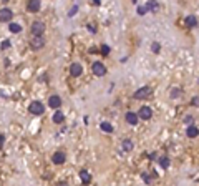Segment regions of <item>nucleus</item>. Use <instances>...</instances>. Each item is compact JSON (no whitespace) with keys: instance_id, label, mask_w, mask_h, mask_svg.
<instances>
[{"instance_id":"obj_19","label":"nucleus","mask_w":199,"mask_h":186,"mask_svg":"<svg viewBox=\"0 0 199 186\" xmlns=\"http://www.w3.org/2000/svg\"><path fill=\"white\" fill-rule=\"evenodd\" d=\"M183 95V90L181 88H173L171 90V98H179Z\"/></svg>"},{"instance_id":"obj_7","label":"nucleus","mask_w":199,"mask_h":186,"mask_svg":"<svg viewBox=\"0 0 199 186\" xmlns=\"http://www.w3.org/2000/svg\"><path fill=\"white\" fill-rule=\"evenodd\" d=\"M12 17H13V12L10 8H0V22H10Z\"/></svg>"},{"instance_id":"obj_17","label":"nucleus","mask_w":199,"mask_h":186,"mask_svg":"<svg viewBox=\"0 0 199 186\" xmlns=\"http://www.w3.org/2000/svg\"><path fill=\"white\" fill-rule=\"evenodd\" d=\"M100 128L103 130V131H106V133H113V125H110L108 122H103L101 125H100Z\"/></svg>"},{"instance_id":"obj_8","label":"nucleus","mask_w":199,"mask_h":186,"mask_svg":"<svg viewBox=\"0 0 199 186\" xmlns=\"http://www.w3.org/2000/svg\"><path fill=\"white\" fill-rule=\"evenodd\" d=\"M52 161H53L55 165H63L65 161H67V154H65L63 151H57V153H53V156H52Z\"/></svg>"},{"instance_id":"obj_23","label":"nucleus","mask_w":199,"mask_h":186,"mask_svg":"<svg viewBox=\"0 0 199 186\" xmlns=\"http://www.w3.org/2000/svg\"><path fill=\"white\" fill-rule=\"evenodd\" d=\"M101 53H103V55H110V46H108V45H101Z\"/></svg>"},{"instance_id":"obj_15","label":"nucleus","mask_w":199,"mask_h":186,"mask_svg":"<svg viewBox=\"0 0 199 186\" xmlns=\"http://www.w3.org/2000/svg\"><path fill=\"white\" fill-rule=\"evenodd\" d=\"M80 178H82L83 183H90V181H91V176H90V173L86 171V170H82V171H80Z\"/></svg>"},{"instance_id":"obj_11","label":"nucleus","mask_w":199,"mask_h":186,"mask_svg":"<svg viewBox=\"0 0 199 186\" xmlns=\"http://www.w3.org/2000/svg\"><path fill=\"white\" fill-rule=\"evenodd\" d=\"M124 118H126V122H128L129 125H136V123L139 122L138 115H136V113H133V111H128V113H126V116H124Z\"/></svg>"},{"instance_id":"obj_9","label":"nucleus","mask_w":199,"mask_h":186,"mask_svg":"<svg viewBox=\"0 0 199 186\" xmlns=\"http://www.w3.org/2000/svg\"><path fill=\"white\" fill-rule=\"evenodd\" d=\"M61 105V98L58 97V95H52V97L48 98V106L50 108H60Z\"/></svg>"},{"instance_id":"obj_14","label":"nucleus","mask_w":199,"mask_h":186,"mask_svg":"<svg viewBox=\"0 0 199 186\" xmlns=\"http://www.w3.org/2000/svg\"><path fill=\"white\" fill-rule=\"evenodd\" d=\"M186 133H188L189 138H196V136H199V130L196 128L194 125H192V126H188V131H186Z\"/></svg>"},{"instance_id":"obj_16","label":"nucleus","mask_w":199,"mask_h":186,"mask_svg":"<svg viewBox=\"0 0 199 186\" xmlns=\"http://www.w3.org/2000/svg\"><path fill=\"white\" fill-rule=\"evenodd\" d=\"M53 123H58V125H60V123H63V113H61V111H55L53 113Z\"/></svg>"},{"instance_id":"obj_30","label":"nucleus","mask_w":199,"mask_h":186,"mask_svg":"<svg viewBox=\"0 0 199 186\" xmlns=\"http://www.w3.org/2000/svg\"><path fill=\"white\" fill-rule=\"evenodd\" d=\"M4 141H5V136L2 135V133H0V148L4 146Z\"/></svg>"},{"instance_id":"obj_3","label":"nucleus","mask_w":199,"mask_h":186,"mask_svg":"<svg viewBox=\"0 0 199 186\" xmlns=\"http://www.w3.org/2000/svg\"><path fill=\"white\" fill-rule=\"evenodd\" d=\"M28 110H30V113H33V115H43L45 106H43L40 101H32V103H30V106H28Z\"/></svg>"},{"instance_id":"obj_29","label":"nucleus","mask_w":199,"mask_h":186,"mask_svg":"<svg viewBox=\"0 0 199 186\" xmlns=\"http://www.w3.org/2000/svg\"><path fill=\"white\" fill-rule=\"evenodd\" d=\"M10 46V42L8 40H4V43H2V48H8Z\"/></svg>"},{"instance_id":"obj_1","label":"nucleus","mask_w":199,"mask_h":186,"mask_svg":"<svg viewBox=\"0 0 199 186\" xmlns=\"http://www.w3.org/2000/svg\"><path fill=\"white\" fill-rule=\"evenodd\" d=\"M149 95H153V88H151V86H141L139 90H136V92L133 93V97H135L136 100H143V98H148Z\"/></svg>"},{"instance_id":"obj_31","label":"nucleus","mask_w":199,"mask_h":186,"mask_svg":"<svg viewBox=\"0 0 199 186\" xmlns=\"http://www.w3.org/2000/svg\"><path fill=\"white\" fill-rule=\"evenodd\" d=\"M58 186H68L67 183H58Z\"/></svg>"},{"instance_id":"obj_2","label":"nucleus","mask_w":199,"mask_h":186,"mask_svg":"<svg viewBox=\"0 0 199 186\" xmlns=\"http://www.w3.org/2000/svg\"><path fill=\"white\" fill-rule=\"evenodd\" d=\"M45 23L43 22H33L32 23V35L33 37H43V33H45Z\"/></svg>"},{"instance_id":"obj_4","label":"nucleus","mask_w":199,"mask_h":186,"mask_svg":"<svg viewBox=\"0 0 199 186\" xmlns=\"http://www.w3.org/2000/svg\"><path fill=\"white\" fill-rule=\"evenodd\" d=\"M93 73H95L96 76L106 75V67H105L103 63H100V62H95V63H93Z\"/></svg>"},{"instance_id":"obj_12","label":"nucleus","mask_w":199,"mask_h":186,"mask_svg":"<svg viewBox=\"0 0 199 186\" xmlns=\"http://www.w3.org/2000/svg\"><path fill=\"white\" fill-rule=\"evenodd\" d=\"M27 8H28V12H38L40 10V2L38 0H30L28 4H27Z\"/></svg>"},{"instance_id":"obj_6","label":"nucleus","mask_w":199,"mask_h":186,"mask_svg":"<svg viewBox=\"0 0 199 186\" xmlns=\"http://www.w3.org/2000/svg\"><path fill=\"white\" fill-rule=\"evenodd\" d=\"M43 45H45V38L43 37H33L32 42H30V46L33 50H40V48H43Z\"/></svg>"},{"instance_id":"obj_22","label":"nucleus","mask_w":199,"mask_h":186,"mask_svg":"<svg viewBox=\"0 0 199 186\" xmlns=\"http://www.w3.org/2000/svg\"><path fill=\"white\" fill-rule=\"evenodd\" d=\"M146 8H148V10H158V4L156 2H148V4H146Z\"/></svg>"},{"instance_id":"obj_26","label":"nucleus","mask_w":199,"mask_h":186,"mask_svg":"<svg viewBox=\"0 0 199 186\" xmlns=\"http://www.w3.org/2000/svg\"><path fill=\"white\" fill-rule=\"evenodd\" d=\"M141 176H143V179H144L146 183H151V178H149V176H148V173H143Z\"/></svg>"},{"instance_id":"obj_13","label":"nucleus","mask_w":199,"mask_h":186,"mask_svg":"<svg viewBox=\"0 0 199 186\" xmlns=\"http://www.w3.org/2000/svg\"><path fill=\"white\" fill-rule=\"evenodd\" d=\"M184 23H186V27H188V28H192V27L198 25V20H196L194 15H188V17H186V20H184Z\"/></svg>"},{"instance_id":"obj_24","label":"nucleus","mask_w":199,"mask_h":186,"mask_svg":"<svg viewBox=\"0 0 199 186\" xmlns=\"http://www.w3.org/2000/svg\"><path fill=\"white\" fill-rule=\"evenodd\" d=\"M146 12H148V8H146V5H141V7H138V14H139V15H144Z\"/></svg>"},{"instance_id":"obj_20","label":"nucleus","mask_w":199,"mask_h":186,"mask_svg":"<svg viewBox=\"0 0 199 186\" xmlns=\"http://www.w3.org/2000/svg\"><path fill=\"white\" fill-rule=\"evenodd\" d=\"M10 32L12 33H20L22 32V25H18V23H10Z\"/></svg>"},{"instance_id":"obj_28","label":"nucleus","mask_w":199,"mask_h":186,"mask_svg":"<svg viewBox=\"0 0 199 186\" xmlns=\"http://www.w3.org/2000/svg\"><path fill=\"white\" fill-rule=\"evenodd\" d=\"M192 122H194L192 116H186V118H184V123H188V125H189V123H192Z\"/></svg>"},{"instance_id":"obj_25","label":"nucleus","mask_w":199,"mask_h":186,"mask_svg":"<svg viewBox=\"0 0 199 186\" xmlns=\"http://www.w3.org/2000/svg\"><path fill=\"white\" fill-rule=\"evenodd\" d=\"M151 50H153L154 53H158V52H159V43H156V42H154L153 45H151Z\"/></svg>"},{"instance_id":"obj_18","label":"nucleus","mask_w":199,"mask_h":186,"mask_svg":"<svg viewBox=\"0 0 199 186\" xmlns=\"http://www.w3.org/2000/svg\"><path fill=\"white\" fill-rule=\"evenodd\" d=\"M121 146H123L124 151H131L133 150V141L131 140H124L123 143H121Z\"/></svg>"},{"instance_id":"obj_27","label":"nucleus","mask_w":199,"mask_h":186,"mask_svg":"<svg viewBox=\"0 0 199 186\" xmlns=\"http://www.w3.org/2000/svg\"><path fill=\"white\" fill-rule=\"evenodd\" d=\"M76 12H78V7L75 5V7H73V8H71V10H70V17H73V15L76 14Z\"/></svg>"},{"instance_id":"obj_5","label":"nucleus","mask_w":199,"mask_h":186,"mask_svg":"<svg viewBox=\"0 0 199 186\" xmlns=\"http://www.w3.org/2000/svg\"><path fill=\"white\" fill-rule=\"evenodd\" d=\"M153 116V110L149 106H141L139 108V113H138V118H141V120H149Z\"/></svg>"},{"instance_id":"obj_21","label":"nucleus","mask_w":199,"mask_h":186,"mask_svg":"<svg viewBox=\"0 0 199 186\" xmlns=\"http://www.w3.org/2000/svg\"><path fill=\"white\" fill-rule=\"evenodd\" d=\"M159 165L163 166V168H168V166H169V158H168V156H161L159 158Z\"/></svg>"},{"instance_id":"obj_10","label":"nucleus","mask_w":199,"mask_h":186,"mask_svg":"<svg viewBox=\"0 0 199 186\" xmlns=\"http://www.w3.org/2000/svg\"><path fill=\"white\" fill-rule=\"evenodd\" d=\"M82 72H83V68H82V65H80V63H73L70 67L71 76H80V75H82Z\"/></svg>"}]
</instances>
